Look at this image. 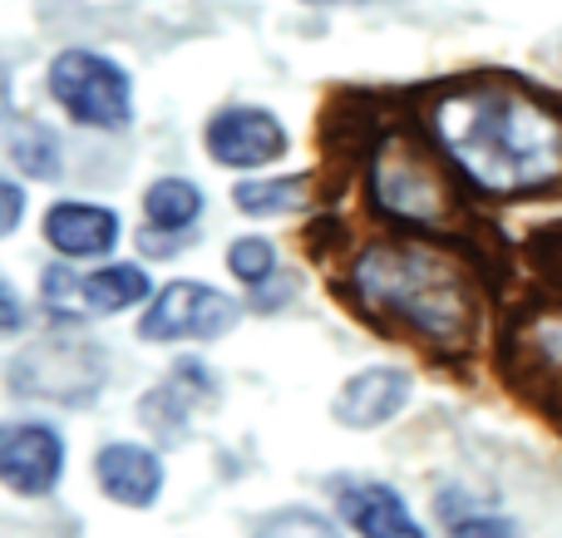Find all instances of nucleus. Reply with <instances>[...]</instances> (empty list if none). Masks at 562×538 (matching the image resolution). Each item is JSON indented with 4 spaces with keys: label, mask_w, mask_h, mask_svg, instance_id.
Listing matches in <instances>:
<instances>
[{
    "label": "nucleus",
    "mask_w": 562,
    "mask_h": 538,
    "mask_svg": "<svg viewBox=\"0 0 562 538\" xmlns=\"http://www.w3.org/2000/svg\"><path fill=\"white\" fill-rule=\"evenodd\" d=\"M435 138L484 193H533L562 173V124L518 89H459L435 104Z\"/></svg>",
    "instance_id": "nucleus-1"
},
{
    "label": "nucleus",
    "mask_w": 562,
    "mask_h": 538,
    "mask_svg": "<svg viewBox=\"0 0 562 538\" xmlns=\"http://www.w3.org/2000/svg\"><path fill=\"white\" fill-rule=\"evenodd\" d=\"M350 287H356V296L370 312L425 336L439 351H459L474 336L479 322L474 287L439 253H425V247H370L350 267Z\"/></svg>",
    "instance_id": "nucleus-2"
},
{
    "label": "nucleus",
    "mask_w": 562,
    "mask_h": 538,
    "mask_svg": "<svg viewBox=\"0 0 562 538\" xmlns=\"http://www.w3.org/2000/svg\"><path fill=\"white\" fill-rule=\"evenodd\" d=\"M49 94L75 124L89 128H124L134 119V85L114 59L94 49H65L49 65Z\"/></svg>",
    "instance_id": "nucleus-3"
},
{
    "label": "nucleus",
    "mask_w": 562,
    "mask_h": 538,
    "mask_svg": "<svg viewBox=\"0 0 562 538\" xmlns=\"http://www.w3.org/2000/svg\"><path fill=\"white\" fill-rule=\"evenodd\" d=\"M45 287V306L49 316L59 322H89V316H114V312H128V306L148 302L154 296V282H148L144 267L134 262H109L99 272H69V267H49L40 277Z\"/></svg>",
    "instance_id": "nucleus-4"
},
{
    "label": "nucleus",
    "mask_w": 562,
    "mask_h": 538,
    "mask_svg": "<svg viewBox=\"0 0 562 538\" xmlns=\"http://www.w3.org/2000/svg\"><path fill=\"white\" fill-rule=\"evenodd\" d=\"M243 322V306L207 282H168L148 302L138 336L144 341H213Z\"/></svg>",
    "instance_id": "nucleus-5"
},
{
    "label": "nucleus",
    "mask_w": 562,
    "mask_h": 538,
    "mask_svg": "<svg viewBox=\"0 0 562 538\" xmlns=\"http://www.w3.org/2000/svg\"><path fill=\"white\" fill-rule=\"evenodd\" d=\"M104 381V356L85 341H45L30 346L10 366V385L20 395H40V401H89Z\"/></svg>",
    "instance_id": "nucleus-6"
},
{
    "label": "nucleus",
    "mask_w": 562,
    "mask_h": 538,
    "mask_svg": "<svg viewBox=\"0 0 562 538\" xmlns=\"http://www.w3.org/2000/svg\"><path fill=\"white\" fill-rule=\"evenodd\" d=\"M370 193L375 208L405 223H439L445 217V188H439L435 168L405 144H385V154L370 168Z\"/></svg>",
    "instance_id": "nucleus-7"
},
{
    "label": "nucleus",
    "mask_w": 562,
    "mask_h": 538,
    "mask_svg": "<svg viewBox=\"0 0 562 538\" xmlns=\"http://www.w3.org/2000/svg\"><path fill=\"white\" fill-rule=\"evenodd\" d=\"M65 474V440H59L55 425H40V421H10L0 430V480L5 490L25 494H49Z\"/></svg>",
    "instance_id": "nucleus-8"
},
{
    "label": "nucleus",
    "mask_w": 562,
    "mask_h": 538,
    "mask_svg": "<svg viewBox=\"0 0 562 538\" xmlns=\"http://www.w3.org/2000/svg\"><path fill=\"white\" fill-rule=\"evenodd\" d=\"M207 154L223 168H267L286 154V128L267 109L233 104L207 124Z\"/></svg>",
    "instance_id": "nucleus-9"
},
{
    "label": "nucleus",
    "mask_w": 562,
    "mask_h": 538,
    "mask_svg": "<svg viewBox=\"0 0 562 538\" xmlns=\"http://www.w3.org/2000/svg\"><path fill=\"white\" fill-rule=\"evenodd\" d=\"M119 237H124V223L104 203L65 198V203H55L45 213V243L69 262H99V257H109L119 247Z\"/></svg>",
    "instance_id": "nucleus-10"
},
{
    "label": "nucleus",
    "mask_w": 562,
    "mask_h": 538,
    "mask_svg": "<svg viewBox=\"0 0 562 538\" xmlns=\"http://www.w3.org/2000/svg\"><path fill=\"white\" fill-rule=\"evenodd\" d=\"M330 494H336L340 519H346L360 538H429L425 529H419L415 514H409V504L400 500L390 484H380V480H336Z\"/></svg>",
    "instance_id": "nucleus-11"
},
{
    "label": "nucleus",
    "mask_w": 562,
    "mask_h": 538,
    "mask_svg": "<svg viewBox=\"0 0 562 538\" xmlns=\"http://www.w3.org/2000/svg\"><path fill=\"white\" fill-rule=\"evenodd\" d=\"M409 391H415L409 371H395V366H370V371L350 376V381L340 385L336 421L350 425V430H375V425L395 421V415L405 411Z\"/></svg>",
    "instance_id": "nucleus-12"
},
{
    "label": "nucleus",
    "mask_w": 562,
    "mask_h": 538,
    "mask_svg": "<svg viewBox=\"0 0 562 538\" xmlns=\"http://www.w3.org/2000/svg\"><path fill=\"white\" fill-rule=\"evenodd\" d=\"M99 490L109 494L124 509H154L158 494H164V460L144 445H104L94 460Z\"/></svg>",
    "instance_id": "nucleus-13"
},
{
    "label": "nucleus",
    "mask_w": 562,
    "mask_h": 538,
    "mask_svg": "<svg viewBox=\"0 0 562 538\" xmlns=\"http://www.w3.org/2000/svg\"><path fill=\"white\" fill-rule=\"evenodd\" d=\"M144 208L158 233H183V227H193L198 213H203V188L188 183V178H158V183L148 188Z\"/></svg>",
    "instance_id": "nucleus-14"
},
{
    "label": "nucleus",
    "mask_w": 562,
    "mask_h": 538,
    "mask_svg": "<svg viewBox=\"0 0 562 538\" xmlns=\"http://www.w3.org/2000/svg\"><path fill=\"white\" fill-rule=\"evenodd\" d=\"M306 198V178H252V183L233 188V203L247 217H277V213H296Z\"/></svg>",
    "instance_id": "nucleus-15"
},
{
    "label": "nucleus",
    "mask_w": 562,
    "mask_h": 538,
    "mask_svg": "<svg viewBox=\"0 0 562 538\" xmlns=\"http://www.w3.org/2000/svg\"><path fill=\"white\" fill-rule=\"evenodd\" d=\"M10 158H15V168L30 178H59V148H55L49 128L15 124V134H10Z\"/></svg>",
    "instance_id": "nucleus-16"
},
{
    "label": "nucleus",
    "mask_w": 562,
    "mask_h": 538,
    "mask_svg": "<svg viewBox=\"0 0 562 538\" xmlns=\"http://www.w3.org/2000/svg\"><path fill=\"white\" fill-rule=\"evenodd\" d=\"M227 267H233L237 282L262 287L267 277L277 272V247L267 243V237H237V243L227 247Z\"/></svg>",
    "instance_id": "nucleus-17"
},
{
    "label": "nucleus",
    "mask_w": 562,
    "mask_h": 538,
    "mask_svg": "<svg viewBox=\"0 0 562 538\" xmlns=\"http://www.w3.org/2000/svg\"><path fill=\"white\" fill-rule=\"evenodd\" d=\"M257 538H340V529H330V524L311 509H281L262 524Z\"/></svg>",
    "instance_id": "nucleus-18"
},
{
    "label": "nucleus",
    "mask_w": 562,
    "mask_h": 538,
    "mask_svg": "<svg viewBox=\"0 0 562 538\" xmlns=\"http://www.w3.org/2000/svg\"><path fill=\"white\" fill-rule=\"evenodd\" d=\"M524 346H528V356H533L538 371H548L553 381H562V316H553V322L528 326Z\"/></svg>",
    "instance_id": "nucleus-19"
},
{
    "label": "nucleus",
    "mask_w": 562,
    "mask_h": 538,
    "mask_svg": "<svg viewBox=\"0 0 562 538\" xmlns=\"http://www.w3.org/2000/svg\"><path fill=\"white\" fill-rule=\"evenodd\" d=\"M454 538H518V534L504 519H464V524H454Z\"/></svg>",
    "instance_id": "nucleus-20"
},
{
    "label": "nucleus",
    "mask_w": 562,
    "mask_h": 538,
    "mask_svg": "<svg viewBox=\"0 0 562 538\" xmlns=\"http://www.w3.org/2000/svg\"><path fill=\"white\" fill-rule=\"evenodd\" d=\"M20 227V183H5V233Z\"/></svg>",
    "instance_id": "nucleus-21"
},
{
    "label": "nucleus",
    "mask_w": 562,
    "mask_h": 538,
    "mask_svg": "<svg viewBox=\"0 0 562 538\" xmlns=\"http://www.w3.org/2000/svg\"><path fill=\"white\" fill-rule=\"evenodd\" d=\"M5 326L15 332L20 326V306H15V287H5Z\"/></svg>",
    "instance_id": "nucleus-22"
}]
</instances>
